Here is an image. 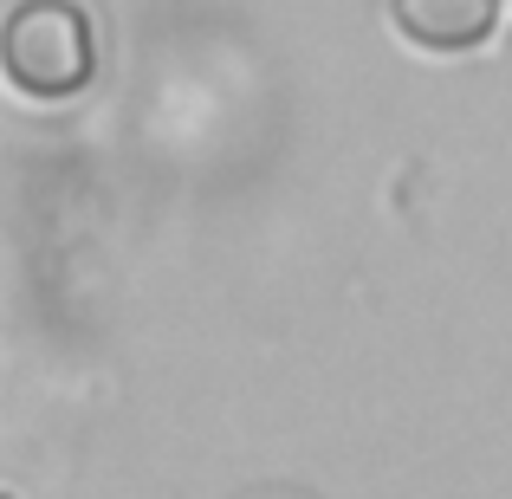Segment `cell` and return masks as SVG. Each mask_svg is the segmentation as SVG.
Returning a JSON list of instances; mask_svg holds the SVG:
<instances>
[{
  "mask_svg": "<svg viewBox=\"0 0 512 499\" xmlns=\"http://www.w3.org/2000/svg\"><path fill=\"white\" fill-rule=\"evenodd\" d=\"M0 78L33 104H65L98 78V26L78 0H13L0 20Z\"/></svg>",
  "mask_w": 512,
  "mask_h": 499,
  "instance_id": "obj_1",
  "label": "cell"
},
{
  "mask_svg": "<svg viewBox=\"0 0 512 499\" xmlns=\"http://www.w3.org/2000/svg\"><path fill=\"white\" fill-rule=\"evenodd\" d=\"M389 26L415 52H474L500 26V0H389Z\"/></svg>",
  "mask_w": 512,
  "mask_h": 499,
  "instance_id": "obj_2",
  "label": "cell"
}]
</instances>
